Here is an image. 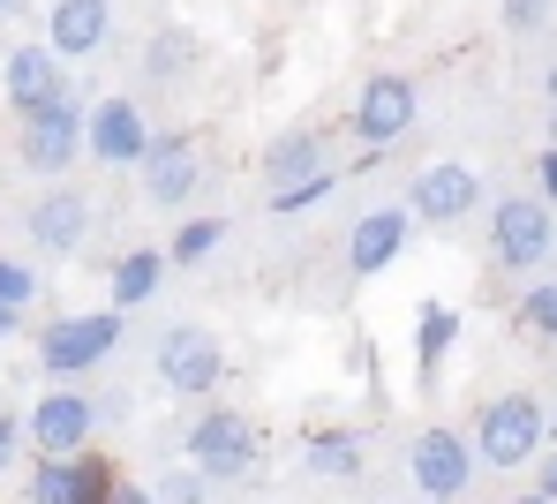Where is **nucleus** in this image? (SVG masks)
Returning <instances> with one entry per match:
<instances>
[{"mask_svg": "<svg viewBox=\"0 0 557 504\" xmlns=\"http://www.w3.org/2000/svg\"><path fill=\"white\" fill-rule=\"evenodd\" d=\"M203 490H211V482H203V475H174V482H159V490H151V497H203Z\"/></svg>", "mask_w": 557, "mask_h": 504, "instance_id": "nucleus-30", "label": "nucleus"}, {"mask_svg": "<svg viewBox=\"0 0 557 504\" xmlns=\"http://www.w3.org/2000/svg\"><path fill=\"white\" fill-rule=\"evenodd\" d=\"M113 346H121V308H84V316L46 324L38 362H46V377H84V369H98V362L113 354Z\"/></svg>", "mask_w": 557, "mask_h": 504, "instance_id": "nucleus-5", "label": "nucleus"}, {"mask_svg": "<svg viewBox=\"0 0 557 504\" xmlns=\"http://www.w3.org/2000/svg\"><path fill=\"white\" fill-rule=\"evenodd\" d=\"M84 151H91L98 166H136V159L151 151V121H144V105H136V99L84 105Z\"/></svg>", "mask_w": 557, "mask_h": 504, "instance_id": "nucleus-11", "label": "nucleus"}, {"mask_svg": "<svg viewBox=\"0 0 557 504\" xmlns=\"http://www.w3.org/2000/svg\"><path fill=\"white\" fill-rule=\"evenodd\" d=\"M550 437H557V421H550Z\"/></svg>", "mask_w": 557, "mask_h": 504, "instance_id": "nucleus-35", "label": "nucleus"}, {"mask_svg": "<svg viewBox=\"0 0 557 504\" xmlns=\"http://www.w3.org/2000/svg\"><path fill=\"white\" fill-rule=\"evenodd\" d=\"M474 203H482V181H474V166H460V159L422 166L414 189H407V211H414L422 226H460Z\"/></svg>", "mask_w": 557, "mask_h": 504, "instance_id": "nucleus-12", "label": "nucleus"}, {"mask_svg": "<svg viewBox=\"0 0 557 504\" xmlns=\"http://www.w3.org/2000/svg\"><path fill=\"white\" fill-rule=\"evenodd\" d=\"M0 302H8V308H30V302H38V272H30L23 256H0Z\"/></svg>", "mask_w": 557, "mask_h": 504, "instance_id": "nucleus-26", "label": "nucleus"}, {"mask_svg": "<svg viewBox=\"0 0 557 504\" xmlns=\"http://www.w3.org/2000/svg\"><path fill=\"white\" fill-rule=\"evenodd\" d=\"M414 113H422V91L407 84V76H370L362 91H355V113H347V128L362 136V151H384V143H399L407 128H414Z\"/></svg>", "mask_w": 557, "mask_h": 504, "instance_id": "nucleus-9", "label": "nucleus"}, {"mask_svg": "<svg viewBox=\"0 0 557 504\" xmlns=\"http://www.w3.org/2000/svg\"><path fill=\"white\" fill-rule=\"evenodd\" d=\"M98 429V400L76 392V377H53V392L23 414V444H38V452H84Z\"/></svg>", "mask_w": 557, "mask_h": 504, "instance_id": "nucleus-8", "label": "nucleus"}, {"mask_svg": "<svg viewBox=\"0 0 557 504\" xmlns=\"http://www.w3.org/2000/svg\"><path fill=\"white\" fill-rule=\"evenodd\" d=\"M257 421L242 414V406H203L196 421H188V459H196V475L203 482H242L249 467H257Z\"/></svg>", "mask_w": 557, "mask_h": 504, "instance_id": "nucleus-2", "label": "nucleus"}, {"mask_svg": "<svg viewBox=\"0 0 557 504\" xmlns=\"http://www.w3.org/2000/svg\"><path fill=\"white\" fill-rule=\"evenodd\" d=\"M8 8H15V0H0V15H8Z\"/></svg>", "mask_w": 557, "mask_h": 504, "instance_id": "nucleus-34", "label": "nucleus"}, {"mask_svg": "<svg viewBox=\"0 0 557 504\" xmlns=\"http://www.w3.org/2000/svg\"><path fill=\"white\" fill-rule=\"evenodd\" d=\"M84 159V105L69 99H46L23 113V174H38V181H61L69 166Z\"/></svg>", "mask_w": 557, "mask_h": 504, "instance_id": "nucleus-4", "label": "nucleus"}, {"mask_svg": "<svg viewBox=\"0 0 557 504\" xmlns=\"http://www.w3.org/2000/svg\"><path fill=\"white\" fill-rule=\"evenodd\" d=\"M535 181H543V203L557 211V143L543 151V159H535Z\"/></svg>", "mask_w": 557, "mask_h": 504, "instance_id": "nucleus-31", "label": "nucleus"}, {"mask_svg": "<svg viewBox=\"0 0 557 504\" xmlns=\"http://www.w3.org/2000/svg\"><path fill=\"white\" fill-rule=\"evenodd\" d=\"M30 234H38V249H53V256H76L84 249V234H91V203L84 189H46V197L30 203Z\"/></svg>", "mask_w": 557, "mask_h": 504, "instance_id": "nucleus-16", "label": "nucleus"}, {"mask_svg": "<svg viewBox=\"0 0 557 504\" xmlns=\"http://www.w3.org/2000/svg\"><path fill=\"white\" fill-rule=\"evenodd\" d=\"M407 482H414L422 497H467V482H474V444H467L460 429H422V437L407 444Z\"/></svg>", "mask_w": 557, "mask_h": 504, "instance_id": "nucleus-10", "label": "nucleus"}, {"mask_svg": "<svg viewBox=\"0 0 557 504\" xmlns=\"http://www.w3.org/2000/svg\"><path fill=\"white\" fill-rule=\"evenodd\" d=\"M543 437H550L543 400L535 392H505V400L482 406V421H474V459L482 467H528L543 452Z\"/></svg>", "mask_w": 557, "mask_h": 504, "instance_id": "nucleus-1", "label": "nucleus"}, {"mask_svg": "<svg viewBox=\"0 0 557 504\" xmlns=\"http://www.w3.org/2000/svg\"><path fill=\"white\" fill-rule=\"evenodd\" d=\"M182 68H196V38H188V30H159V38L144 46V76H159V84H174Z\"/></svg>", "mask_w": 557, "mask_h": 504, "instance_id": "nucleus-23", "label": "nucleus"}, {"mask_svg": "<svg viewBox=\"0 0 557 504\" xmlns=\"http://www.w3.org/2000/svg\"><path fill=\"white\" fill-rule=\"evenodd\" d=\"M219 377H226V346H219L211 331L174 324V331L159 339V385H166L174 400H211Z\"/></svg>", "mask_w": 557, "mask_h": 504, "instance_id": "nucleus-6", "label": "nucleus"}, {"mask_svg": "<svg viewBox=\"0 0 557 504\" xmlns=\"http://www.w3.org/2000/svg\"><path fill=\"white\" fill-rule=\"evenodd\" d=\"M362 437L355 429H301V467L309 475H324V482H355L362 475Z\"/></svg>", "mask_w": 557, "mask_h": 504, "instance_id": "nucleus-19", "label": "nucleus"}, {"mask_svg": "<svg viewBox=\"0 0 557 504\" xmlns=\"http://www.w3.org/2000/svg\"><path fill=\"white\" fill-rule=\"evenodd\" d=\"M15 452H23V414H8V406H0V475L15 467Z\"/></svg>", "mask_w": 557, "mask_h": 504, "instance_id": "nucleus-28", "label": "nucleus"}, {"mask_svg": "<svg viewBox=\"0 0 557 504\" xmlns=\"http://www.w3.org/2000/svg\"><path fill=\"white\" fill-rule=\"evenodd\" d=\"M15 324H23V308H8V302H0V346L15 339Z\"/></svg>", "mask_w": 557, "mask_h": 504, "instance_id": "nucleus-32", "label": "nucleus"}, {"mask_svg": "<svg viewBox=\"0 0 557 504\" xmlns=\"http://www.w3.org/2000/svg\"><path fill=\"white\" fill-rule=\"evenodd\" d=\"M136 166H144V197L166 203V211H182V203L196 197V181H203L196 136H151V151H144Z\"/></svg>", "mask_w": 557, "mask_h": 504, "instance_id": "nucleus-14", "label": "nucleus"}, {"mask_svg": "<svg viewBox=\"0 0 557 504\" xmlns=\"http://www.w3.org/2000/svg\"><path fill=\"white\" fill-rule=\"evenodd\" d=\"M528 467H535V497H550V504H557V437H550V459L535 452Z\"/></svg>", "mask_w": 557, "mask_h": 504, "instance_id": "nucleus-29", "label": "nucleus"}, {"mask_svg": "<svg viewBox=\"0 0 557 504\" xmlns=\"http://www.w3.org/2000/svg\"><path fill=\"white\" fill-rule=\"evenodd\" d=\"M407 234H414V211H407V203H376V211H362L355 234H347V272H355V279H376L384 264H399Z\"/></svg>", "mask_w": 557, "mask_h": 504, "instance_id": "nucleus-13", "label": "nucleus"}, {"mask_svg": "<svg viewBox=\"0 0 557 504\" xmlns=\"http://www.w3.org/2000/svg\"><path fill=\"white\" fill-rule=\"evenodd\" d=\"M453 346H460V308L422 302V316H414V369H422V377H437Z\"/></svg>", "mask_w": 557, "mask_h": 504, "instance_id": "nucleus-21", "label": "nucleus"}, {"mask_svg": "<svg viewBox=\"0 0 557 504\" xmlns=\"http://www.w3.org/2000/svg\"><path fill=\"white\" fill-rule=\"evenodd\" d=\"M0 91H8V113L23 121L30 105H46V99H61V91H69V68H61V53H53V46H15V53H8V68H0Z\"/></svg>", "mask_w": 557, "mask_h": 504, "instance_id": "nucleus-15", "label": "nucleus"}, {"mask_svg": "<svg viewBox=\"0 0 557 504\" xmlns=\"http://www.w3.org/2000/svg\"><path fill=\"white\" fill-rule=\"evenodd\" d=\"M113 490H121L113 459H98L91 444L84 452H38V467H30V497L38 504H106Z\"/></svg>", "mask_w": 557, "mask_h": 504, "instance_id": "nucleus-7", "label": "nucleus"}, {"mask_svg": "<svg viewBox=\"0 0 557 504\" xmlns=\"http://www.w3.org/2000/svg\"><path fill=\"white\" fill-rule=\"evenodd\" d=\"M324 166V128L317 121H294V128H278L272 143H264V181H301V174H317Z\"/></svg>", "mask_w": 557, "mask_h": 504, "instance_id": "nucleus-18", "label": "nucleus"}, {"mask_svg": "<svg viewBox=\"0 0 557 504\" xmlns=\"http://www.w3.org/2000/svg\"><path fill=\"white\" fill-rule=\"evenodd\" d=\"M520 324H528V331H543V339H557V279H543V287H528V294H520Z\"/></svg>", "mask_w": 557, "mask_h": 504, "instance_id": "nucleus-25", "label": "nucleus"}, {"mask_svg": "<svg viewBox=\"0 0 557 504\" xmlns=\"http://www.w3.org/2000/svg\"><path fill=\"white\" fill-rule=\"evenodd\" d=\"M557 249V211L543 197H497L490 203V256L505 272H543Z\"/></svg>", "mask_w": 557, "mask_h": 504, "instance_id": "nucleus-3", "label": "nucleus"}, {"mask_svg": "<svg viewBox=\"0 0 557 504\" xmlns=\"http://www.w3.org/2000/svg\"><path fill=\"white\" fill-rule=\"evenodd\" d=\"M106 30H113V8H106V0H53V15H46V46L69 53V61L98 53Z\"/></svg>", "mask_w": 557, "mask_h": 504, "instance_id": "nucleus-17", "label": "nucleus"}, {"mask_svg": "<svg viewBox=\"0 0 557 504\" xmlns=\"http://www.w3.org/2000/svg\"><path fill=\"white\" fill-rule=\"evenodd\" d=\"M219 241H226V218H188V226H174V249H166V264H203Z\"/></svg>", "mask_w": 557, "mask_h": 504, "instance_id": "nucleus-24", "label": "nucleus"}, {"mask_svg": "<svg viewBox=\"0 0 557 504\" xmlns=\"http://www.w3.org/2000/svg\"><path fill=\"white\" fill-rule=\"evenodd\" d=\"M505 23L512 30H543L550 23V0H505Z\"/></svg>", "mask_w": 557, "mask_h": 504, "instance_id": "nucleus-27", "label": "nucleus"}, {"mask_svg": "<svg viewBox=\"0 0 557 504\" xmlns=\"http://www.w3.org/2000/svg\"><path fill=\"white\" fill-rule=\"evenodd\" d=\"M159 279H166V249H128V256L113 264L106 294H113V308H121V316H128V308H144L151 294H159Z\"/></svg>", "mask_w": 557, "mask_h": 504, "instance_id": "nucleus-20", "label": "nucleus"}, {"mask_svg": "<svg viewBox=\"0 0 557 504\" xmlns=\"http://www.w3.org/2000/svg\"><path fill=\"white\" fill-rule=\"evenodd\" d=\"M550 143H557V113H550Z\"/></svg>", "mask_w": 557, "mask_h": 504, "instance_id": "nucleus-33", "label": "nucleus"}, {"mask_svg": "<svg viewBox=\"0 0 557 504\" xmlns=\"http://www.w3.org/2000/svg\"><path fill=\"white\" fill-rule=\"evenodd\" d=\"M339 189V166H317V174H301V181H278L272 189V211L278 218H294V211H317V203Z\"/></svg>", "mask_w": 557, "mask_h": 504, "instance_id": "nucleus-22", "label": "nucleus"}]
</instances>
